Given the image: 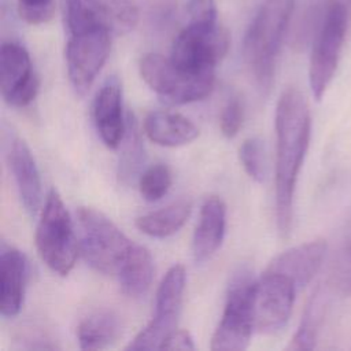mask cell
<instances>
[{
	"label": "cell",
	"instance_id": "6da1fadb",
	"mask_svg": "<svg viewBox=\"0 0 351 351\" xmlns=\"http://www.w3.org/2000/svg\"><path fill=\"white\" fill-rule=\"evenodd\" d=\"M311 133L307 101L296 88L285 89L276 110V218L281 236H288L293 217V195Z\"/></svg>",
	"mask_w": 351,
	"mask_h": 351
},
{
	"label": "cell",
	"instance_id": "7a4b0ae2",
	"mask_svg": "<svg viewBox=\"0 0 351 351\" xmlns=\"http://www.w3.org/2000/svg\"><path fill=\"white\" fill-rule=\"evenodd\" d=\"M295 8V0H265L252 18L243 43L244 63L262 92H269L277 59Z\"/></svg>",
	"mask_w": 351,
	"mask_h": 351
},
{
	"label": "cell",
	"instance_id": "3957f363",
	"mask_svg": "<svg viewBox=\"0 0 351 351\" xmlns=\"http://www.w3.org/2000/svg\"><path fill=\"white\" fill-rule=\"evenodd\" d=\"M77 219L78 245L85 262L100 273L118 276L134 243L108 217L92 207H80Z\"/></svg>",
	"mask_w": 351,
	"mask_h": 351
},
{
	"label": "cell",
	"instance_id": "277c9868",
	"mask_svg": "<svg viewBox=\"0 0 351 351\" xmlns=\"http://www.w3.org/2000/svg\"><path fill=\"white\" fill-rule=\"evenodd\" d=\"M258 280L247 267H240L230 278L222 318L213 335L211 350L240 351L250 344L254 321V300Z\"/></svg>",
	"mask_w": 351,
	"mask_h": 351
},
{
	"label": "cell",
	"instance_id": "5b68a950",
	"mask_svg": "<svg viewBox=\"0 0 351 351\" xmlns=\"http://www.w3.org/2000/svg\"><path fill=\"white\" fill-rule=\"evenodd\" d=\"M36 245L41 259L53 273L67 276L73 270L80 245L70 214L55 189L45 199L36 230Z\"/></svg>",
	"mask_w": 351,
	"mask_h": 351
},
{
	"label": "cell",
	"instance_id": "8992f818",
	"mask_svg": "<svg viewBox=\"0 0 351 351\" xmlns=\"http://www.w3.org/2000/svg\"><path fill=\"white\" fill-rule=\"evenodd\" d=\"M347 30V5L341 0H326L314 32L308 81L315 100H321L329 86L341 53Z\"/></svg>",
	"mask_w": 351,
	"mask_h": 351
},
{
	"label": "cell",
	"instance_id": "52a82bcc",
	"mask_svg": "<svg viewBox=\"0 0 351 351\" xmlns=\"http://www.w3.org/2000/svg\"><path fill=\"white\" fill-rule=\"evenodd\" d=\"M138 69L145 84L163 100L173 104H185L207 97L215 82V71H188L170 58L158 53L144 55Z\"/></svg>",
	"mask_w": 351,
	"mask_h": 351
},
{
	"label": "cell",
	"instance_id": "ba28073f",
	"mask_svg": "<svg viewBox=\"0 0 351 351\" xmlns=\"http://www.w3.org/2000/svg\"><path fill=\"white\" fill-rule=\"evenodd\" d=\"M229 45V33L218 21H189L174 38L170 59L188 71H215Z\"/></svg>",
	"mask_w": 351,
	"mask_h": 351
},
{
	"label": "cell",
	"instance_id": "9c48e42d",
	"mask_svg": "<svg viewBox=\"0 0 351 351\" xmlns=\"http://www.w3.org/2000/svg\"><path fill=\"white\" fill-rule=\"evenodd\" d=\"M112 29L111 25L103 23L67 32V74L77 93H86L103 69L111 49Z\"/></svg>",
	"mask_w": 351,
	"mask_h": 351
},
{
	"label": "cell",
	"instance_id": "30bf717a",
	"mask_svg": "<svg viewBox=\"0 0 351 351\" xmlns=\"http://www.w3.org/2000/svg\"><path fill=\"white\" fill-rule=\"evenodd\" d=\"M186 274L182 265L171 266L162 278L155 300V314L126 350H160L165 339L177 329Z\"/></svg>",
	"mask_w": 351,
	"mask_h": 351
},
{
	"label": "cell",
	"instance_id": "8fae6325",
	"mask_svg": "<svg viewBox=\"0 0 351 351\" xmlns=\"http://www.w3.org/2000/svg\"><path fill=\"white\" fill-rule=\"evenodd\" d=\"M296 291L291 278L265 270L256 282L254 300V321L259 333H276L287 325Z\"/></svg>",
	"mask_w": 351,
	"mask_h": 351
},
{
	"label": "cell",
	"instance_id": "7c38bea8",
	"mask_svg": "<svg viewBox=\"0 0 351 351\" xmlns=\"http://www.w3.org/2000/svg\"><path fill=\"white\" fill-rule=\"evenodd\" d=\"M38 86V77L34 73L27 49L15 41L3 43L0 49L3 99L12 107H25L36 97Z\"/></svg>",
	"mask_w": 351,
	"mask_h": 351
},
{
	"label": "cell",
	"instance_id": "4fadbf2b",
	"mask_svg": "<svg viewBox=\"0 0 351 351\" xmlns=\"http://www.w3.org/2000/svg\"><path fill=\"white\" fill-rule=\"evenodd\" d=\"M93 121L101 141L111 149L118 148L125 137L128 119L123 118L122 86L115 75L106 80L95 97Z\"/></svg>",
	"mask_w": 351,
	"mask_h": 351
},
{
	"label": "cell",
	"instance_id": "5bb4252c",
	"mask_svg": "<svg viewBox=\"0 0 351 351\" xmlns=\"http://www.w3.org/2000/svg\"><path fill=\"white\" fill-rule=\"evenodd\" d=\"M326 250V241L322 239L303 243L277 255L266 270L291 278L296 288L300 289L318 273L325 259Z\"/></svg>",
	"mask_w": 351,
	"mask_h": 351
},
{
	"label": "cell",
	"instance_id": "9a60e30c",
	"mask_svg": "<svg viewBox=\"0 0 351 351\" xmlns=\"http://www.w3.org/2000/svg\"><path fill=\"white\" fill-rule=\"evenodd\" d=\"M7 162L12 173L21 202L26 211L36 214L41 204V178L27 144L14 137L8 144Z\"/></svg>",
	"mask_w": 351,
	"mask_h": 351
},
{
	"label": "cell",
	"instance_id": "2e32d148",
	"mask_svg": "<svg viewBox=\"0 0 351 351\" xmlns=\"http://www.w3.org/2000/svg\"><path fill=\"white\" fill-rule=\"evenodd\" d=\"M226 228V207L218 196L204 200L192 239V254L196 263L210 259L221 247Z\"/></svg>",
	"mask_w": 351,
	"mask_h": 351
},
{
	"label": "cell",
	"instance_id": "e0dca14e",
	"mask_svg": "<svg viewBox=\"0 0 351 351\" xmlns=\"http://www.w3.org/2000/svg\"><path fill=\"white\" fill-rule=\"evenodd\" d=\"M27 281L26 256L15 248H3L0 255V313L15 317L23 304Z\"/></svg>",
	"mask_w": 351,
	"mask_h": 351
},
{
	"label": "cell",
	"instance_id": "ac0fdd59",
	"mask_svg": "<svg viewBox=\"0 0 351 351\" xmlns=\"http://www.w3.org/2000/svg\"><path fill=\"white\" fill-rule=\"evenodd\" d=\"M144 133L162 147H181L199 136L197 126L186 117L171 111H152L144 119Z\"/></svg>",
	"mask_w": 351,
	"mask_h": 351
},
{
	"label": "cell",
	"instance_id": "d6986e66",
	"mask_svg": "<svg viewBox=\"0 0 351 351\" xmlns=\"http://www.w3.org/2000/svg\"><path fill=\"white\" fill-rule=\"evenodd\" d=\"M121 322L115 313L99 310L86 315L77 328V339L82 350H103L117 341Z\"/></svg>",
	"mask_w": 351,
	"mask_h": 351
},
{
	"label": "cell",
	"instance_id": "ffe728a7",
	"mask_svg": "<svg viewBox=\"0 0 351 351\" xmlns=\"http://www.w3.org/2000/svg\"><path fill=\"white\" fill-rule=\"evenodd\" d=\"M154 273L155 266L149 251L143 245L134 244L117 277L123 293L129 298L138 299L148 292Z\"/></svg>",
	"mask_w": 351,
	"mask_h": 351
},
{
	"label": "cell",
	"instance_id": "44dd1931",
	"mask_svg": "<svg viewBox=\"0 0 351 351\" xmlns=\"http://www.w3.org/2000/svg\"><path fill=\"white\" fill-rule=\"evenodd\" d=\"M192 211V203L188 199L177 200L160 210L151 211L136 219V226L143 233L163 239L178 232Z\"/></svg>",
	"mask_w": 351,
	"mask_h": 351
},
{
	"label": "cell",
	"instance_id": "7402d4cb",
	"mask_svg": "<svg viewBox=\"0 0 351 351\" xmlns=\"http://www.w3.org/2000/svg\"><path fill=\"white\" fill-rule=\"evenodd\" d=\"M328 303L329 295L326 289L318 288L304 308L300 325L288 346L289 350H313L315 347Z\"/></svg>",
	"mask_w": 351,
	"mask_h": 351
},
{
	"label": "cell",
	"instance_id": "603a6c76",
	"mask_svg": "<svg viewBox=\"0 0 351 351\" xmlns=\"http://www.w3.org/2000/svg\"><path fill=\"white\" fill-rule=\"evenodd\" d=\"M122 152L119 156L118 176L123 184H130L136 178L138 180V171L144 162V148L140 137V130L134 117H128L126 133L121 143ZM119 145V147H121Z\"/></svg>",
	"mask_w": 351,
	"mask_h": 351
},
{
	"label": "cell",
	"instance_id": "cb8c5ba5",
	"mask_svg": "<svg viewBox=\"0 0 351 351\" xmlns=\"http://www.w3.org/2000/svg\"><path fill=\"white\" fill-rule=\"evenodd\" d=\"M171 186V173L166 165L156 163L145 169L138 177V191L148 202L162 199Z\"/></svg>",
	"mask_w": 351,
	"mask_h": 351
},
{
	"label": "cell",
	"instance_id": "d4e9b609",
	"mask_svg": "<svg viewBox=\"0 0 351 351\" xmlns=\"http://www.w3.org/2000/svg\"><path fill=\"white\" fill-rule=\"evenodd\" d=\"M240 162L245 173L256 182H263L266 178V160L262 140L250 137L243 141L239 149Z\"/></svg>",
	"mask_w": 351,
	"mask_h": 351
},
{
	"label": "cell",
	"instance_id": "484cf974",
	"mask_svg": "<svg viewBox=\"0 0 351 351\" xmlns=\"http://www.w3.org/2000/svg\"><path fill=\"white\" fill-rule=\"evenodd\" d=\"M110 16L114 29L132 30L138 21V10L134 0H97Z\"/></svg>",
	"mask_w": 351,
	"mask_h": 351
},
{
	"label": "cell",
	"instance_id": "4316f807",
	"mask_svg": "<svg viewBox=\"0 0 351 351\" xmlns=\"http://www.w3.org/2000/svg\"><path fill=\"white\" fill-rule=\"evenodd\" d=\"M18 14L29 25H43L55 14V0H16Z\"/></svg>",
	"mask_w": 351,
	"mask_h": 351
},
{
	"label": "cell",
	"instance_id": "83f0119b",
	"mask_svg": "<svg viewBox=\"0 0 351 351\" xmlns=\"http://www.w3.org/2000/svg\"><path fill=\"white\" fill-rule=\"evenodd\" d=\"M244 119V106L239 96H232L226 101V104L222 108L221 118H219V128L225 137L232 138L234 137Z\"/></svg>",
	"mask_w": 351,
	"mask_h": 351
},
{
	"label": "cell",
	"instance_id": "f1b7e54d",
	"mask_svg": "<svg viewBox=\"0 0 351 351\" xmlns=\"http://www.w3.org/2000/svg\"><path fill=\"white\" fill-rule=\"evenodd\" d=\"M147 14L152 26L167 27L177 14V3L174 0H148Z\"/></svg>",
	"mask_w": 351,
	"mask_h": 351
},
{
	"label": "cell",
	"instance_id": "f546056e",
	"mask_svg": "<svg viewBox=\"0 0 351 351\" xmlns=\"http://www.w3.org/2000/svg\"><path fill=\"white\" fill-rule=\"evenodd\" d=\"M186 15L189 21H218L215 0H188Z\"/></svg>",
	"mask_w": 351,
	"mask_h": 351
},
{
	"label": "cell",
	"instance_id": "4dcf8cb0",
	"mask_svg": "<svg viewBox=\"0 0 351 351\" xmlns=\"http://www.w3.org/2000/svg\"><path fill=\"white\" fill-rule=\"evenodd\" d=\"M160 350H181V351H189L195 350V343L188 330L176 329L173 330L163 341Z\"/></svg>",
	"mask_w": 351,
	"mask_h": 351
},
{
	"label": "cell",
	"instance_id": "1f68e13d",
	"mask_svg": "<svg viewBox=\"0 0 351 351\" xmlns=\"http://www.w3.org/2000/svg\"><path fill=\"white\" fill-rule=\"evenodd\" d=\"M344 278H346V284L347 287L351 288V247L347 251V256H346V271H344Z\"/></svg>",
	"mask_w": 351,
	"mask_h": 351
},
{
	"label": "cell",
	"instance_id": "d6a6232c",
	"mask_svg": "<svg viewBox=\"0 0 351 351\" xmlns=\"http://www.w3.org/2000/svg\"><path fill=\"white\" fill-rule=\"evenodd\" d=\"M347 3H348V4H351V0H347Z\"/></svg>",
	"mask_w": 351,
	"mask_h": 351
}]
</instances>
